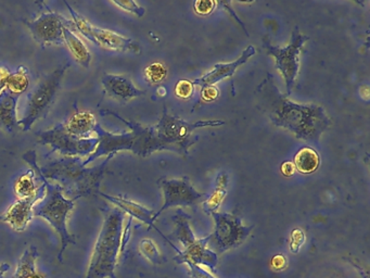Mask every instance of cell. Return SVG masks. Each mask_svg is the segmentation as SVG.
Segmentation results:
<instances>
[{
	"instance_id": "obj_1",
	"label": "cell",
	"mask_w": 370,
	"mask_h": 278,
	"mask_svg": "<svg viewBox=\"0 0 370 278\" xmlns=\"http://www.w3.org/2000/svg\"><path fill=\"white\" fill-rule=\"evenodd\" d=\"M256 97L257 107L271 123L290 130L297 139L318 143L331 123L322 106L299 105L288 99L278 90L271 73L257 87Z\"/></svg>"
},
{
	"instance_id": "obj_2",
	"label": "cell",
	"mask_w": 370,
	"mask_h": 278,
	"mask_svg": "<svg viewBox=\"0 0 370 278\" xmlns=\"http://www.w3.org/2000/svg\"><path fill=\"white\" fill-rule=\"evenodd\" d=\"M113 157L107 159L95 168H86L81 158L62 157L61 159L49 162L43 168L36 163V152L34 150L24 153L23 159L31 164L35 175L46 181H52L61 187L64 192L74 195V199L90 196L99 192L100 183L107 171L108 163Z\"/></svg>"
},
{
	"instance_id": "obj_3",
	"label": "cell",
	"mask_w": 370,
	"mask_h": 278,
	"mask_svg": "<svg viewBox=\"0 0 370 278\" xmlns=\"http://www.w3.org/2000/svg\"><path fill=\"white\" fill-rule=\"evenodd\" d=\"M100 113L102 115H112L122 121L130 128V132L123 134L110 133L104 130L99 123H97L94 133H96L99 139V143L97 146L95 152L83 161L85 166L100 157H115L119 151H130L142 158H147L153 152H157L153 126H142L139 123L126 120L110 110H101Z\"/></svg>"
},
{
	"instance_id": "obj_4",
	"label": "cell",
	"mask_w": 370,
	"mask_h": 278,
	"mask_svg": "<svg viewBox=\"0 0 370 278\" xmlns=\"http://www.w3.org/2000/svg\"><path fill=\"white\" fill-rule=\"evenodd\" d=\"M124 217V212L117 207L107 212L85 278H117L115 268L121 253Z\"/></svg>"
},
{
	"instance_id": "obj_5",
	"label": "cell",
	"mask_w": 370,
	"mask_h": 278,
	"mask_svg": "<svg viewBox=\"0 0 370 278\" xmlns=\"http://www.w3.org/2000/svg\"><path fill=\"white\" fill-rule=\"evenodd\" d=\"M225 124L224 121H198L189 123L176 115H170L164 106L162 118L157 126H153L157 151L172 150L188 157V149L198 141V136H193L197 128H213Z\"/></svg>"
},
{
	"instance_id": "obj_6",
	"label": "cell",
	"mask_w": 370,
	"mask_h": 278,
	"mask_svg": "<svg viewBox=\"0 0 370 278\" xmlns=\"http://www.w3.org/2000/svg\"><path fill=\"white\" fill-rule=\"evenodd\" d=\"M46 195L41 201L35 204L34 217H41L55 228L61 239V249L58 255L59 262L64 261V253L68 246L75 244V237L68 230V217L74 209L77 199H68L64 196L61 187L49 183L46 179Z\"/></svg>"
},
{
	"instance_id": "obj_7",
	"label": "cell",
	"mask_w": 370,
	"mask_h": 278,
	"mask_svg": "<svg viewBox=\"0 0 370 278\" xmlns=\"http://www.w3.org/2000/svg\"><path fill=\"white\" fill-rule=\"evenodd\" d=\"M69 67L70 63H66L64 67L51 72L50 75L43 77L39 84L30 92L24 117L18 121V126L23 132L31 130L34 123L46 118L47 113L56 100L64 73Z\"/></svg>"
},
{
	"instance_id": "obj_8",
	"label": "cell",
	"mask_w": 370,
	"mask_h": 278,
	"mask_svg": "<svg viewBox=\"0 0 370 278\" xmlns=\"http://www.w3.org/2000/svg\"><path fill=\"white\" fill-rule=\"evenodd\" d=\"M37 143L49 146L51 152H59L62 157L88 158L95 152L99 143L98 137L79 138L68 133L64 122L50 130H41L36 134Z\"/></svg>"
},
{
	"instance_id": "obj_9",
	"label": "cell",
	"mask_w": 370,
	"mask_h": 278,
	"mask_svg": "<svg viewBox=\"0 0 370 278\" xmlns=\"http://www.w3.org/2000/svg\"><path fill=\"white\" fill-rule=\"evenodd\" d=\"M309 36L303 35L295 28L292 33L291 43L286 47L273 46L269 41V36H264L263 46L266 54L274 57L276 60V69L282 73L286 81V95L290 96L292 92L295 79L300 71V54L304 46L305 41H309Z\"/></svg>"
},
{
	"instance_id": "obj_10",
	"label": "cell",
	"mask_w": 370,
	"mask_h": 278,
	"mask_svg": "<svg viewBox=\"0 0 370 278\" xmlns=\"http://www.w3.org/2000/svg\"><path fill=\"white\" fill-rule=\"evenodd\" d=\"M211 215L215 221V230L213 234H211V239H213L218 253L226 252L242 245L254 228L253 225L244 226L241 217L237 215L222 212H215Z\"/></svg>"
},
{
	"instance_id": "obj_11",
	"label": "cell",
	"mask_w": 370,
	"mask_h": 278,
	"mask_svg": "<svg viewBox=\"0 0 370 278\" xmlns=\"http://www.w3.org/2000/svg\"><path fill=\"white\" fill-rule=\"evenodd\" d=\"M23 22L31 31L33 39L41 43V46L46 45L62 46L64 45V28H68L72 32L77 31L73 21L66 20L64 17L51 10L41 13L36 20H23Z\"/></svg>"
},
{
	"instance_id": "obj_12",
	"label": "cell",
	"mask_w": 370,
	"mask_h": 278,
	"mask_svg": "<svg viewBox=\"0 0 370 278\" xmlns=\"http://www.w3.org/2000/svg\"><path fill=\"white\" fill-rule=\"evenodd\" d=\"M164 194V204L155 213V219L166 209L172 207H195L199 200L206 194L199 192L193 188L188 177L180 179H162L160 181Z\"/></svg>"
},
{
	"instance_id": "obj_13",
	"label": "cell",
	"mask_w": 370,
	"mask_h": 278,
	"mask_svg": "<svg viewBox=\"0 0 370 278\" xmlns=\"http://www.w3.org/2000/svg\"><path fill=\"white\" fill-rule=\"evenodd\" d=\"M41 185L37 188V192L34 196L26 199H19L14 202L3 215H0V221L7 223L17 232H24L33 219V209L35 204L41 201L46 195V184L43 179H41Z\"/></svg>"
},
{
	"instance_id": "obj_14",
	"label": "cell",
	"mask_w": 370,
	"mask_h": 278,
	"mask_svg": "<svg viewBox=\"0 0 370 278\" xmlns=\"http://www.w3.org/2000/svg\"><path fill=\"white\" fill-rule=\"evenodd\" d=\"M212 235L202 239H195L191 245L185 248V250L178 252L174 258L177 264H186V263H193L197 266H208L210 270H214L218 263L217 253L211 250L208 248Z\"/></svg>"
},
{
	"instance_id": "obj_15",
	"label": "cell",
	"mask_w": 370,
	"mask_h": 278,
	"mask_svg": "<svg viewBox=\"0 0 370 278\" xmlns=\"http://www.w3.org/2000/svg\"><path fill=\"white\" fill-rule=\"evenodd\" d=\"M255 54L256 50L253 46L246 47L242 54H241L240 58L237 59L236 61L231 62V63L216 64L212 71L208 72L203 77H199V79H195L193 84L202 86V88L206 86H214L216 83L221 82L222 79L233 77L238 68L246 63Z\"/></svg>"
},
{
	"instance_id": "obj_16",
	"label": "cell",
	"mask_w": 370,
	"mask_h": 278,
	"mask_svg": "<svg viewBox=\"0 0 370 278\" xmlns=\"http://www.w3.org/2000/svg\"><path fill=\"white\" fill-rule=\"evenodd\" d=\"M98 194L115 204V207L119 208L121 211L130 215V217L139 219L140 222L147 224L148 226H149V230L153 228H155V230H157V232H160L161 235L164 237V239L166 240V241H168V243L170 244L177 252H179V249H178L176 246L173 245V244L171 243V240L165 237L162 232L155 228V222L157 219H155V213L153 210L148 209V208L144 207L142 204L136 203V202L132 201V200L125 199V198H122V197L109 196V195L104 194V192H98Z\"/></svg>"
},
{
	"instance_id": "obj_17",
	"label": "cell",
	"mask_w": 370,
	"mask_h": 278,
	"mask_svg": "<svg viewBox=\"0 0 370 278\" xmlns=\"http://www.w3.org/2000/svg\"><path fill=\"white\" fill-rule=\"evenodd\" d=\"M101 84L109 97L119 101H128L146 94V90H138L128 77L123 75H104Z\"/></svg>"
},
{
	"instance_id": "obj_18",
	"label": "cell",
	"mask_w": 370,
	"mask_h": 278,
	"mask_svg": "<svg viewBox=\"0 0 370 278\" xmlns=\"http://www.w3.org/2000/svg\"><path fill=\"white\" fill-rule=\"evenodd\" d=\"M92 35L98 43V46L104 48L111 49L117 51H133L136 54H139L140 47L138 43L130 39H126L124 36L115 32L104 30V28L92 26Z\"/></svg>"
},
{
	"instance_id": "obj_19",
	"label": "cell",
	"mask_w": 370,
	"mask_h": 278,
	"mask_svg": "<svg viewBox=\"0 0 370 278\" xmlns=\"http://www.w3.org/2000/svg\"><path fill=\"white\" fill-rule=\"evenodd\" d=\"M97 126L96 117L89 111H77L64 122L68 133L79 138H89Z\"/></svg>"
},
{
	"instance_id": "obj_20",
	"label": "cell",
	"mask_w": 370,
	"mask_h": 278,
	"mask_svg": "<svg viewBox=\"0 0 370 278\" xmlns=\"http://www.w3.org/2000/svg\"><path fill=\"white\" fill-rule=\"evenodd\" d=\"M18 101L19 96L11 94L6 88L0 92V126L8 132H12L18 126Z\"/></svg>"
},
{
	"instance_id": "obj_21",
	"label": "cell",
	"mask_w": 370,
	"mask_h": 278,
	"mask_svg": "<svg viewBox=\"0 0 370 278\" xmlns=\"http://www.w3.org/2000/svg\"><path fill=\"white\" fill-rule=\"evenodd\" d=\"M39 249L31 246L21 255L17 264L12 278H45L36 268V261L39 259Z\"/></svg>"
},
{
	"instance_id": "obj_22",
	"label": "cell",
	"mask_w": 370,
	"mask_h": 278,
	"mask_svg": "<svg viewBox=\"0 0 370 278\" xmlns=\"http://www.w3.org/2000/svg\"><path fill=\"white\" fill-rule=\"evenodd\" d=\"M64 45L69 47L74 59L77 60L81 67L88 69L90 67V61H92V54L89 52L88 48L83 43V41L68 28L64 30Z\"/></svg>"
},
{
	"instance_id": "obj_23",
	"label": "cell",
	"mask_w": 370,
	"mask_h": 278,
	"mask_svg": "<svg viewBox=\"0 0 370 278\" xmlns=\"http://www.w3.org/2000/svg\"><path fill=\"white\" fill-rule=\"evenodd\" d=\"M227 183H228V177L226 175V173L218 174L214 192L203 203V211L206 212V215H213L221 207L222 202L227 195Z\"/></svg>"
},
{
	"instance_id": "obj_24",
	"label": "cell",
	"mask_w": 370,
	"mask_h": 278,
	"mask_svg": "<svg viewBox=\"0 0 370 278\" xmlns=\"http://www.w3.org/2000/svg\"><path fill=\"white\" fill-rule=\"evenodd\" d=\"M320 155L313 148L305 147L298 151L294 158V166L302 174H312L320 168Z\"/></svg>"
},
{
	"instance_id": "obj_25",
	"label": "cell",
	"mask_w": 370,
	"mask_h": 278,
	"mask_svg": "<svg viewBox=\"0 0 370 278\" xmlns=\"http://www.w3.org/2000/svg\"><path fill=\"white\" fill-rule=\"evenodd\" d=\"M173 221L175 223L174 235L177 238L178 241H180L184 248L191 245L197 237L189 224V215H185L184 212H178L177 215L173 217Z\"/></svg>"
},
{
	"instance_id": "obj_26",
	"label": "cell",
	"mask_w": 370,
	"mask_h": 278,
	"mask_svg": "<svg viewBox=\"0 0 370 278\" xmlns=\"http://www.w3.org/2000/svg\"><path fill=\"white\" fill-rule=\"evenodd\" d=\"M28 86H30V77L26 67L19 68L14 73H10L6 77V90L19 97L28 90Z\"/></svg>"
},
{
	"instance_id": "obj_27",
	"label": "cell",
	"mask_w": 370,
	"mask_h": 278,
	"mask_svg": "<svg viewBox=\"0 0 370 278\" xmlns=\"http://www.w3.org/2000/svg\"><path fill=\"white\" fill-rule=\"evenodd\" d=\"M35 179V172L33 170H28L22 177H19L14 184V192L19 199H26L36 194L39 187L36 186Z\"/></svg>"
},
{
	"instance_id": "obj_28",
	"label": "cell",
	"mask_w": 370,
	"mask_h": 278,
	"mask_svg": "<svg viewBox=\"0 0 370 278\" xmlns=\"http://www.w3.org/2000/svg\"><path fill=\"white\" fill-rule=\"evenodd\" d=\"M64 5L68 7V9H69V12L71 13L72 21H73L74 26H75V30H77V32H79V33L84 36V37H86L88 41H92L95 45L98 46V43H97L94 35H92V24L89 23L86 19L79 16V13L74 10L71 6L66 3V1H64Z\"/></svg>"
},
{
	"instance_id": "obj_29",
	"label": "cell",
	"mask_w": 370,
	"mask_h": 278,
	"mask_svg": "<svg viewBox=\"0 0 370 278\" xmlns=\"http://www.w3.org/2000/svg\"><path fill=\"white\" fill-rule=\"evenodd\" d=\"M139 251L153 264H157V266L162 264V255H161L160 250L153 240L149 239V238L142 239L139 243Z\"/></svg>"
},
{
	"instance_id": "obj_30",
	"label": "cell",
	"mask_w": 370,
	"mask_h": 278,
	"mask_svg": "<svg viewBox=\"0 0 370 278\" xmlns=\"http://www.w3.org/2000/svg\"><path fill=\"white\" fill-rule=\"evenodd\" d=\"M166 75H168V70L162 63H159V62L150 64L145 71L146 79L151 84L162 82L163 79L166 77Z\"/></svg>"
},
{
	"instance_id": "obj_31",
	"label": "cell",
	"mask_w": 370,
	"mask_h": 278,
	"mask_svg": "<svg viewBox=\"0 0 370 278\" xmlns=\"http://www.w3.org/2000/svg\"><path fill=\"white\" fill-rule=\"evenodd\" d=\"M306 236L301 228H294L290 234L289 248L290 251L294 255H297L301 251L302 247L304 246Z\"/></svg>"
},
{
	"instance_id": "obj_32",
	"label": "cell",
	"mask_w": 370,
	"mask_h": 278,
	"mask_svg": "<svg viewBox=\"0 0 370 278\" xmlns=\"http://www.w3.org/2000/svg\"><path fill=\"white\" fill-rule=\"evenodd\" d=\"M193 92H195V85L191 81L182 79L176 84L175 94L177 97L189 99L193 96Z\"/></svg>"
},
{
	"instance_id": "obj_33",
	"label": "cell",
	"mask_w": 370,
	"mask_h": 278,
	"mask_svg": "<svg viewBox=\"0 0 370 278\" xmlns=\"http://www.w3.org/2000/svg\"><path fill=\"white\" fill-rule=\"evenodd\" d=\"M113 5L119 7V9L122 10L127 11V12L134 13L138 18H142V17L145 16L146 10L145 9L140 7L137 3L135 1H112Z\"/></svg>"
},
{
	"instance_id": "obj_34",
	"label": "cell",
	"mask_w": 370,
	"mask_h": 278,
	"mask_svg": "<svg viewBox=\"0 0 370 278\" xmlns=\"http://www.w3.org/2000/svg\"><path fill=\"white\" fill-rule=\"evenodd\" d=\"M216 3L213 0H199L193 3L195 12L200 16H208L215 8Z\"/></svg>"
},
{
	"instance_id": "obj_35",
	"label": "cell",
	"mask_w": 370,
	"mask_h": 278,
	"mask_svg": "<svg viewBox=\"0 0 370 278\" xmlns=\"http://www.w3.org/2000/svg\"><path fill=\"white\" fill-rule=\"evenodd\" d=\"M186 266L189 268V275L193 278H216L200 266H197L193 263H186Z\"/></svg>"
},
{
	"instance_id": "obj_36",
	"label": "cell",
	"mask_w": 370,
	"mask_h": 278,
	"mask_svg": "<svg viewBox=\"0 0 370 278\" xmlns=\"http://www.w3.org/2000/svg\"><path fill=\"white\" fill-rule=\"evenodd\" d=\"M218 94L220 92L215 86L203 87L201 90V99L206 102L214 101L218 97Z\"/></svg>"
},
{
	"instance_id": "obj_37",
	"label": "cell",
	"mask_w": 370,
	"mask_h": 278,
	"mask_svg": "<svg viewBox=\"0 0 370 278\" xmlns=\"http://www.w3.org/2000/svg\"><path fill=\"white\" fill-rule=\"evenodd\" d=\"M271 268L274 270H284V268L288 266V259L286 258V255H277L273 257L271 261Z\"/></svg>"
},
{
	"instance_id": "obj_38",
	"label": "cell",
	"mask_w": 370,
	"mask_h": 278,
	"mask_svg": "<svg viewBox=\"0 0 370 278\" xmlns=\"http://www.w3.org/2000/svg\"><path fill=\"white\" fill-rule=\"evenodd\" d=\"M295 170L297 169H295V166H294V163L291 161H286L282 164V173L284 174V177H292Z\"/></svg>"
},
{
	"instance_id": "obj_39",
	"label": "cell",
	"mask_w": 370,
	"mask_h": 278,
	"mask_svg": "<svg viewBox=\"0 0 370 278\" xmlns=\"http://www.w3.org/2000/svg\"><path fill=\"white\" fill-rule=\"evenodd\" d=\"M10 270V266L8 263H1L0 264V278H5L6 274L8 273Z\"/></svg>"
},
{
	"instance_id": "obj_40",
	"label": "cell",
	"mask_w": 370,
	"mask_h": 278,
	"mask_svg": "<svg viewBox=\"0 0 370 278\" xmlns=\"http://www.w3.org/2000/svg\"><path fill=\"white\" fill-rule=\"evenodd\" d=\"M166 94H168V90H166V88H165L164 86L157 87V96H160V97H164V96H166Z\"/></svg>"
},
{
	"instance_id": "obj_41",
	"label": "cell",
	"mask_w": 370,
	"mask_h": 278,
	"mask_svg": "<svg viewBox=\"0 0 370 278\" xmlns=\"http://www.w3.org/2000/svg\"><path fill=\"white\" fill-rule=\"evenodd\" d=\"M6 88V79H0V92Z\"/></svg>"
}]
</instances>
